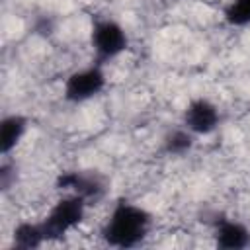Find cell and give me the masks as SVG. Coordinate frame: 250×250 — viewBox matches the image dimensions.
<instances>
[{
  "mask_svg": "<svg viewBox=\"0 0 250 250\" xmlns=\"http://www.w3.org/2000/svg\"><path fill=\"white\" fill-rule=\"evenodd\" d=\"M57 189L62 193L80 195L88 205L104 199L107 193V180L98 170H66L57 176Z\"/></svg>",
  "mask_w": 250,
  "mask_h": 250,
  "instance_id": "obj_5",
  "label": "cell"
},
{
  "mask_svg": "<svg viewBox=\"0 0 250 250\" xmlns=\"http://www.w3.org/2000/svg\"><path fill=\"white\" fill-rule=\"evenodd\" d=\"M12 242L20 250H35V248L43 246L47 242V238H45L41 221L39 223H29V221L20 223L12 232Z\"/></svg>",
  "mask_w": 250,
  "mask_h": 250,
  "instance_id": "obj_10",
  "label": "cell"
},
{
  "mask_svg": "<svg viewBox=\"0 0 250 250\" xmlns=\"http://www.w3.org/2000/svg\"><path fill=\"white\" fill-rule=\"evenodd\" d=\"M195 135L186 129L184 125L168 129L160 141V150L166 156H186L188 152H191V148L195 146Z\"/></svg>",
  "mask_w": 250,
  "mask_h": 250,
  "instance_id": "obj_9",
  "label": "cell"
},
{
  "mask_svg": "<svg viewBox=\"0 0 250 250\" xmlns=\"http://www.w3.org/2000/svg\"><path fill=\"white\" fill-rule=\"evenodd\" d=\"M213 236L215 244L225 250H242L250 246V229L236 221L223 215H215L213 219Z\"/></svg>",
  "mask_w": 250,
  "mask_h": 250,
  "instance_id": "obj_7",
  "label": "cell"
},
{
  "mask_svg": "<svg viewBox=\"0 0 250 250\" xmlns=\"http://www.w3.org/2000/svg\"><path fill=\"white\" fill-rule=\"evenodd\" d=\"M219 123H221V111L217 104H213L207 98H193L182 113V125L189 129L195 137L211 135L213 131H217Z\"/></svg>",
  "mask_w": 250,
  "mask_h": 250,
  "instance_id": "obj_6",
  "label": "cell"
},
{
  "mask_svg": "<svg viewBox=\"0 0 250 250\" xmlns=\"http://www.w3.org/2000/svg\"><path fill=\"white\" fill-rule=\"evenodd\" d=\"M27 117L21 113H10L4 115L0 121V152L4 156H8L23 139L25 131H27Z\"/></svg>",
  "mask_w": 250,
  "mask_h": 250,
  "instance_id": "obj_8",
  "label": "cell"
},
{
  "mask_svg": "<svg viewBox=\"0 0 250 250\" xmlns=\"http://www.w3.org/2000/svg\"><path fill=\"white\" fill-rule=\"evenodd\" d=\"M90 47H92L94 62L107 64L109 61H115L121 53H125V49L129 47V37L119 21L111 18H102L96 20L92 25Z\"/></svg>",
  "mask_w": 250,
  "mask_h": 250,
  "instance_id": "obj_3",
  "label": "cell"
},
{
  "mask_svg": "<svg viewBox=\"0 0 250 250\" xmlns=\"http://www.w3.org/2000/svg\"><path fill=\"white\" fill-rule=\"evenodd\" d=\"M14 168L8 164V162H4L2 166H0V186H2V189H8L10 188V184H12V178H14Z\"/></svg>",
  "mask_w": 250,
  "mask_h": 250,
  "instance_id": "obj_12",
  "label": "cell"
},
{
  "mask_svg": "<svg viewBox=\"0 0 250 250\" xmlns=\"http://www.w3.org/2000/svg\"><path fill=\"white\" fill-rule=\"evenodd\" d=\"M86 209H88V203L80 195L62 193L41 221L47 242L61 240L70 230H74L84 221Z\"/></svg>",
  "mask_w": 250,
  "mask_h": 250,
  "instance_id": "obj_2",
  "label": "cell"
},
{
  "mask_svg": "<svg viewBox=\"0 0 250 250\" xmlns=\"http://www.w3.org/2000/svg\"><path fill=\"white\" fill-rule=\"evenodd\" d=\"M223 20L230 27L250 25V0H230L223 10Z\"/></svg>",
  "mask_w": 250,
  "mask_h": 250,
  "instance_id": "obj_11",
  "label": "cell"
},
{
  "mask_svg": "<svg viewBox=\"0 0 250 250\" xmlns=\"http://www.w3.org/2000/svg\"><path fill=\"white\" fill-rule=\"evenodd\" d=\"M107 84L104 64L92 62L78 70H72L62 84V98L68 104H84L104 92Z\"/></svg>",
  "mask_w": 250,
  "mask_h": 250,
  "instance_id": "obj_4",
  "label": "cell"
},
{
  "mask_svg": "<svg viewBox=\"0 0 250 250\" xmlns=\"http://www.w3.org/2000/svg\"><path fill=\"white\" fill-rule=\"evenodd\" d=\"M150 229H152V215L145 207L129 199H119L111 207L102 227V238L105 244L113 248L127 250L143 244Z\"/></svg>",
  "mask_w": 250,
  "mask_h": 250,
  "instance_id": "obj_1",
  "label": "cell"
}]
</instances>
